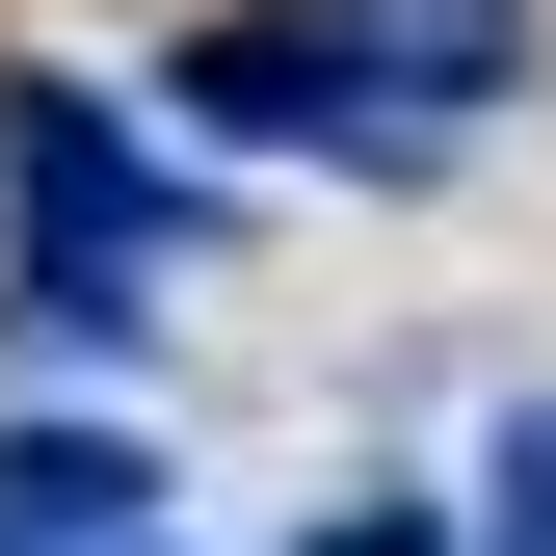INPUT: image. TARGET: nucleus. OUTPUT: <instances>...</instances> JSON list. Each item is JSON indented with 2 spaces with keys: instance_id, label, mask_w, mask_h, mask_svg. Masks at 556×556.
I'll return each mask as SVG.
<instances>
[{
  "instance_id": "f257e3e1",
  "label": "nucleus",
  "mask_w": 556,
  "mask_h": 556,
  "mask_svg": "<svg viewBox=\"0 0 556 556\" xmlns=\"http://www.w3.org/2000/svg\"><path fill=\"white\" fill-rule=\"evenodd\" d=\"M504 80H530V0H213L160 53L213 160H344V186H425L451 132H504Z\"/></svg>"
},
{
  "instance_id": "f03ea898",
  "label": "nucleus",
  "mask_w": 556,
  "mask_h": 556,
  "mask_svg": "<svg viewBox=\"0 0 556 556\" xmlns=\"http://www.w3.org/2000/svg\"><path fill=\"white\" fill-rule=\"evenodd\" d=\"M186 239H213V213H186L160 132H132L106 80H53V53H0V318H27V344H132L186 292Z\"/></svg>"
},
{
  "instance_id": "7ed1b4c3",
  "label": "nucleus",
  "mask_w": 556,
  "mask_h": 556,
  "mask_svg": "<svg viewBox=\"0 0 556 556\" xmlns=\"http://www.w3.org/2000/svg\"><path fill=\"white\" fill-rule=\"evenodd\" d=\"M0 556H160V451L132 425H0Z\"/></svg>"
},
{
  "instance_id": "20e7f679",
  "label": "nucleus",
  "mask_w": 556,
  "mask_h": 556,
  "mask_svg": "<svg viewBox=\"0 0 556 556\" xmlns=\"http://www.w3.org/2000/svg\"><path fill=\"white\" fill-rule=\"evenodd\" d=\"M451 556H556V397H504V451H477V530Z\"/></svg>"
},
{
  "instance_id": "39448f33",
  "label": "nucleus",
  "mask_w": 556,
  "mask_h": 556,
  "mask_svg": "<svg viewBox=\"0 0 556 556\" xmlns=\"http://www.w3.org/2000/svg\"><path fill=\"white\" fill-rule=\"evenodd\" d=\"M292 556H451V504H318Z\"/></svg>"
}]
</instances>
